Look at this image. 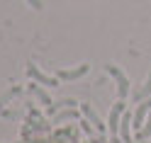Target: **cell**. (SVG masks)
<instances>
[{
    "instance_id": "cell-5",
    "label": "cell",
    "mask_w": 151,
    "mask_h": 143,
    "mask_svg": "<svg viewBox=\"0 0 151 143\" xmlns=\"http://www.w3.org/2000/svg\"><path fill=\"white\" fill-rule=\"evenodd\" d=\"M88 70H90V65L88 63H81L78 68H71V70H56V78H59V80H78Z\"/></svg>"
},
{
    "instance_id": "cell-2",
    "label": "cell",
    "mask_w": 151,
    "mask_h": 143,
    "mask_svg": "<svg viewBox=\"0 0 151 143\" xmlns=\"http://www.w3.org/2000/svg\"><path fill=\"white\" fill-rule=\"evenodd\" d=\"M27 75L34 80V83H39V85H44V88H56L61 80L59 78H51V75H44L42 70H39V65L37 63H27Z\"/></svg>"
},
{
    "instance_id": "cell-1",
    "label": "cell",
    "mask_w": 151,
    "mask_h": 143,
    "mask_svg": "<svg viewBox=\"0 0 151 143\" xmlns=\"http://www.w3.org/2000/svg\"><path fill=\"white\" fill-rule=\"evenodd\" d=\"M105 73H110L112 78H115V83H117V95H119V100H124L127 95H129V80H127V75L122 73L115 63H107V65H105Z\"/></svg>"
},
{
    "instance_id": "cell-12",
    "label": "cell",
    "mask_w": 151,
    "mask_h": 143,
    "mask_svg": "<svg viewBox=\"0 0 151 143\" xmlns=\"http://www.w3.org/2000/svg\"><path fill=\"white\" fill-rule=\"evenodd\" d=\"M27 5H29L32 10H42V0H27Z\"/></svg>"
},
{
    "instance_id": "cell-6",
    "label": "cell",
    "mask_w": 151,
    "mask_h": 143,
    "mask_svg": "<svg viewBox=\"0 0 151 143\" xmlns=\"http://www.w3.org/2000/svg\"><path fill=\"white\" fill-rule=\"evenodd\" d=\"M81 112L86 114V119H88V121L93 124V126H95V131H100V133H105V129H107V126H105V124H102V119H100L98 114H95V109H93L90 104H86V102H83V104H81Z\"/></svg>"
},
{
    "instance_id": "cell-8",
    "label": "cell",
    "mask_w": 151,
    "mask_h": 143,
    "mask_svg": "<svg viewBox=\"0 0 151 143\" xmlns=\"http://www.w3.org/2000/svg\"><path fill=\"white\" fill-rule=\"evenodd\" d=\"M132 114L129 112H124V114H122V121H119V138L122 141H124V143H132Z\"/></svg>"
},
{
    "instance_id": "cell-13",
    "label": "cell",
    "mask_w": 151,
    "mask_h": 143,
    "mask_svg": "<svg viewBox=\"0 0 151 143\" xmlns=\"http://www.w3.org/2000/svg\"><path fill=\"white\" fill-rule=\"evenodd\" d=\"M110 143H124V141H122V138H117V136H112V141Z\"/></svg>"
},
{
    "instance_id": "cell-3",
    "label": "cell",
    "mask_w": 151,
    "mask_h": 143,
    "mask_svg": "<svg viewBox=\"0 0 151 143\" xmlns=\"http://www.w3.org/2000/svg\"><path fill=\"white\" fill-rule=\"evenodd\" d=\"M149 112H151V97L141 100L139 107H137V112L132 114V126H134L137 131H141V126H144V121H146V117H149Z\"/></svg>"
},
{
    "instance_id": "cell-7",
    "label": "cell",
    "mask_w": 151,
    "mask_h": 143,
    "mask_svg": "<svg viewBox=\"0 0 151 143\" xmlns=\"http://www.w3.org/2000/svg\"><path fill=\"white\" fill-rule=\"evenodd\" d=\"M27 90H29V92H32V95H34V97L39 100L42 104H46V107H51V104H54V102H51V97H49V95H46L44 85H39V83H34V80H32V85H29V88H27Z\"/></svg>"
},
{
    "instance_id": "cell-4",
    "label": "cell",
    "mask_w": 151,
    "mask_h": 143,
    "mask_svg": "<svg viewBox=\"0 0 151 143\" xmlns=\"http://www.w3.org/2000/svg\"><path fill=\"white\" fill-rule=\"evenodd\" d=\"M122 114H124V100H119L112 104V109H110V133L112 136H117L119 133V121H122Z\"/></svg>"
},
{
    "instance_id": "cell-10",
    "label": "cell",
    "mask_w": 151,
    "mask_h": 143,
    "mask_svg": "<svg viewBox=\"0 0 151 143\" xmlns=\"http://www.w3.org/2000/svg\"><path fill=\"white\" fill-rule=\"evenodd\" d=\"M146 138H151V112H149V119L144 121L141 131H137V141H146Z\"/></svg>"
},
{
    "instance_id": "cell-11",
    "label": "cell",
    "mask_w": 151,
    "mask_h": 143,
    "mask_svg": "<svg viewBox=\"0 0 151 143\" xmlns=\"http://www.w3.org/2000/svg\"><path fill=\"white\" fill-rule=\"evenodd\" d=\"M146 97H151V73H149V80H146V85L141 88L139 92H137V100L141 102V100H146Z\"/></svg>"
},
{
    "instance_id": "cell-9",
    "label": "cell",
    "mask_w": 151,
    "mask_h": 143,
    "mask_svg": "<svg viewBox=\"0 0 151 143\" xmlns=\"http://www.w3.org/2000/svg\"><path fill=\"white\" fill-rule=\"evenodd\" d=\"M51 119H54V124H59V121H68V119H78V112H76L73 107H68V109H63V112H56Z\"/></svg>"
},
{
    "instance_id": "cell-14",
    "label": "cell",
    "mask_w": 151,
    "mask_h": 143,
    "mask_svg": "<svg viewBox=\"0 0 151 143\" xmlns=\"http://www.w3.org/2000/svg\"><path fill=\"white\" fill-rule=\"evenodd\" d=\"M90 143H107V141H102V138H90Z\"/></svg>"
},
{
    "instance_id": "cell-15",
    "label": "cell",
    "mask_w": 151,
    "mask_h": 143,
    "mask_svg": "<svg viewBox=\"0 0 151 143\" xmlns=\"http://www.w3.org/2000/svg\"><path fill=\"white\" fill-rule=\"evenodd\" d=\"M139 143H146V141H139Z\"/></svg>"
}]
</instances>
